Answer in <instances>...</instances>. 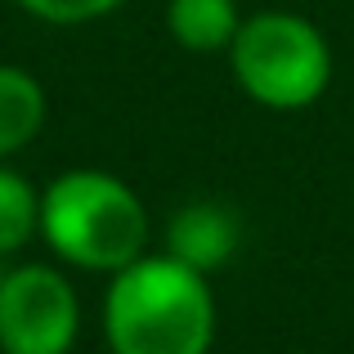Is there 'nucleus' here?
I'll return each instance as SVG.
<instances>
[{
    "instance_id": "obj_10",
    "label": "nucleus",
    "mask_w": 354,
    "mask_h": 354,
    "mask_svg": "<svg viewBox=\"0 0 354 354\" xmlns=\"http://www.w3.org/2000/svg\"><path fill=\"white\" fill-rule=\"evenodd\" d=\"M0 260H5V256H0ZM5 274H9V269H5V265H0V283H5Z\"/></svg>"
},
{
    "instance_id": "obj_6",
    "label": "nucleus",
    "mask_w": 354,
    "mask_h": 354,
    "mask_svg": "<svg viewBox=\"0 0 354 354\" xmlns=\"http://www.w3.org/2000/svg\"><path fill=\"white\" fill-rule=\"evenodd\" d=\"M238 27H242L238 0H171L166 5V32L175 36V45L193 54L229 50Z\"/></svg>"
},
{
    "instance_id": "obj_3",
    "label": "nucleus",
    "mask_w": 354,
    "mask_h": 354,
    "mask_svg": "<svg viewBox=\"0 0 354 354\" xmlns=\"http://www.w3.org/2000/svg\"><path fill=\"white\" fill-rule=\"evenodd\" d=\"M229 63L242 86V95L256 99L274 113H296V108L319 104V95L332 81V50L328 36L301 14L287 9H265V14L242 18Z\"/></svg>"
},
{
    "instance_id": "obj_8",
    "label": "nucleus",
    "mask_w": 354,
    "mask_h": 354,
    "mask_svg": "<svg viewBox=\"0 0 354 354\" xmlns=\"http://www.w3.org/2000/svg\"><path fill=\"white\" fill-rule=\"evenodd\" d=\"M41 234V193L18 171L0 166V256H14Z\"/></svg>"
},
{
    "instance_id": "obj_5",
    "label": "nucleus",
    "mask_w": 354,
    "mask_h": 354,
    "mask_svg": "<svg viewBox=\"0 0 354 354\" xmlns=\"http://www.w3.org/2000/svg\"><path fill=\"white\" fill-rule=\"evenodd\" d=\"M166 251L180 256L184 265L202 269V274L229 265L238 251L234 211L220 207V202H189V207H180L171 216V225H166Z\"/></svg>"
},
{
    "instance_id": "obj_9",
    "label": "nucleus",
    "mask_w": 354,
    "mask_h": 354,
    "mask_svg": "<svg viewBox=\"0 0 354 354\" xmlns=\"http://www.w3.org/2000/svg\"><path fill=\"white\" fill-rule=\"evenodd\" d=\"M32 18L41 23H54V27H77V23H95V18L113 14L117 5L126 0H18Z\"/></svg>"
},
{
    "instance_id": "obj_4",
    "label": "nucleus",
    "mask_w": 354,
    "mask_h": 354,
    "mask_svg": "<svg viewBox=\"0 0 354 354\" xmlns=\"http://www.w3.org/2000/svg\"><path fill=\"white\" fill-rule=\"evenodd\" d=\"M81 332L77 287L54 265H18L0 283V350L72 354Z\"/></svg>"
},
{
    "instance_id": "obj_2",
    "label": "nucleus",
    "mask_w": 354,
    "mask_h": 354,
    "mask_svg": "<svg viewBox=\"0 0 354 354\" xmlns=\"http://www.w3.org/2000/svg\"><path fill=\"white\" fill-rule=\"evenodd\" d=\"M41 238L59 260L90 274H117L148 247V211L113 171H63L41 193Z\"/></svg>"
},
{
    "instance_id": "obj_1",
    "label": "nucleus",
    "mask_w": 354,
    "mask_h": 354,
    "mask_svg": "<svg viewBox=\"0 0 354 354\" xmlns=\"http://www.w3.org/2000/svg\"><path fill=\"white\" fill-rule=\"evenodd\" d=\"M113 354H207L216 341V292L180 256H139L117 269L104 296Z\"/></svg>"
},
{
    "instance_id": "obj_7",
    "label": "nucleus",
    "mask_w": 354,
    "mask_h": 354,
    "mask_svg": "<svg viewBox=\"0 0 354 354\" xmlns=\"http://www.w3.org/2000/svg\"><path fill=\"white\" fill-rule=\"evenodd\" d=\"M45 126V86L27 68L0 63V157L27 148Z\"/></svg>"
}]
</instances>
